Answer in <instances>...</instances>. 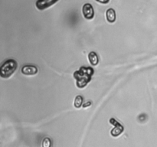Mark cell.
Instances as JSON below:
<instances>
[{"label":"cell","mask_w":157,"mask_h":147,"mask_svg":"<svg viewBox=\"0 0 157 147\" xmlns=\"http://www.w3.org/2000/svg\"><path fill=\"white\" fill-rule=\"evenodd\" d=\"M93 74V69L88 67H81L79 70L75 71L74 74V77L76 80L77 87L79 88L86 87V85L91 80Z\"/></svg>","instance_id":"cell-1"},{"label":"cell","mask_w":157,"mask_h":147,"mask_svg":"<svg viewBox=\"0 0 157 147\" xmlns=\"http://www.w3.org/2000/svg\"><path fill=\"white\" fill-rule=\"evenodd\" d=\"M21 73L25 75H35L38 73V68L34 65H25L21 68Z\"/></svg>","instance_id":"cell-6"},{"label":"cell","mask_w":157,"mask_h":147,"mask_svg":"<svg viewBox=\"0 0 157 147\" xmlns=\"http://www.w3.org/2000/svg\"><path fill=\"white\" fill-rule=\"evenodd\" d=\"M90 105H91V102H87V103H86V104H84V105H83V107H88V106H90Z\"/></svg>","instance_id":"cell-12"},{"label":"cell","mask_w":157,"mask_h":147,"mask_svg":"<svg viewBox=\"0 0 157 147\" xmlns=\"http://www.w3.org/2000/svg\"><path fill=\"white\" fill-rule=\"evenodd\" d=\"M18 64L13 59H9L0 66V77L2 78H9L16 70Z\"/></svg>","instance_id":"cell-2"},{"label":"cell","mask_w":157,"mask_h":147,"mask_svg":"<svg viewBox=\"0 0 157 147\" xmlns=\"http://www.w3.org/2000/svg\"><path fill=\"white\" fill-rule=\"evenodd\" d=\"M42 145L44 147H50L52 145V141L49 138H45V139L43 140Z\"/></svg>","instance_id":"cell-10"},{"label":"cell","mask_w":157,"mask_h":147,"mask_svg":"<svg viewBox=\"0 0 157 147\" xmlns=\"http://www.w3.org/2000/svg\"><path fill=\"white\" fill-rule=\"evenodd\" d=\"M106 18L108 22L113 23L116 21V12H115L114 9H107L106 12Z\"/></svg>","instance_id":"cell-7"},{"label":"cell","mask_w":157,"mask_h":147,"mask_svg":"<svg viewBox=\"0 0 157 147\" xmlns=\"http://www.w3.org/2000/svg\"><path fill=\"white\" fill-rule=\"evenodd\" d=\"M82 12L84 18H87V19H92L94 18V11L93 6L90 4H89V3L84 5Z\"/></svg>","instance_id":"cell-5"},{"label":"cell","mask_w":157,"mask_h":147,"mask_svg":"<svg viewBox=\"0 0 157 147\" xmlns=\"http://www.w3.org/2000/svg\"><path fill=\"white\" fill-rule=\"evenodd\" d=\"M96 1L101 3V4H107L110 2V0H96Z\"/></svg>","instance_id":"cell-11"},{"label":"cell","mask_w":157,"mask_h":147,"mask_svg":"<svg viewBox=\"0 0 157 147\" xmlns=\"http://www.w3.org/2000/svg\"><path fill=\"white\" fill-rule=\"evenodd\" d=\"M110 123L114 126V128L110 131V134H111L112 136H113V137L119 136L120 135L124 132V126H123L119 122H117L116 119H113V118H111V119H110Z\"/></svg>","instance_id":"cell-3"},{"label":"cell","mask_w":157,"mask_h":147,"mask_svg":"<svg viewBox=\"0 0 157 147\" xmlns=\"http://www.w3.org/2000/svg\"><path fill=\"white\" fill-rule=\"evenodd\" d=\"M58 1V0H37L35 6H36L37 9L39 10H44V9L53 6Z\"/></svg>","instance_id":"cell-4"},{"label":"cell","mask_w":157,"mask_h":147,"mask_svg":"<svg viewBox=\"0 0 157 147\" xmlns=\"http://www.w3.org/2000/svg\"><path fill=\"white\" fill-rule=\"evenodd\" d=\"M83 104V97L81 96H77L75 99V102H74V104H75V107L76 108H80V107L82 106Z\"/></svg>","instance_id":"cell-9"},{"label":"cell","mask_w":157,"mask_h":147,"mask_svg":"<svg viewBox=\"0 0 157 147\" xmlns=\"http://www.w3.org/2000/svg\"><path fill=\"white\" fill-rule=\"evenodd\" d=\"M88 59L90 64H91L93 66H96L97 64H98V61H99L98 55H97L94 51H92L89 54Z\"/></svg>","instance_id":"cell-8"}]
</instances>
